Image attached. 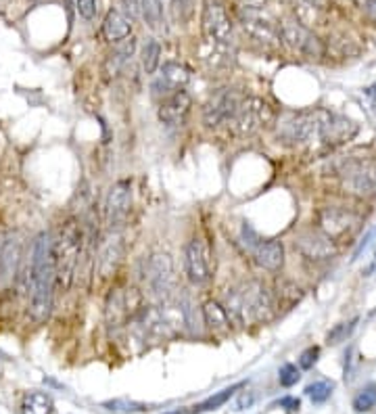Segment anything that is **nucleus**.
I'll list each match as a JSON object with an SVG mask.
<instances>
[{"label": "nucleus", "mask_w": 376, "mask_h": 414, "mask_svg": "<svg viewBox=\"0 0 376 414\" xmlns=\"http://www.w3.org/2000/svg\"><path fill=\"white\" fill-rule=\"evenodd\" d=\"M55 279H57V272H55L53 239L48 232H40L31 247L30 274V314L36 322H44L51 316Z\"/></svg>", "instance_id": "f257e3e1"}, {"label": "nucleus", "mask_w": 376, "mask_h": 414, "mask_svg": "<svg viewBox=\"0 0 376 414\" xmlns=\"http://www.w3.org/2000/svg\"><path fill=\"white\" fill-rule=\"evenodd\" d=\"M80 247H82V230L75 220L63 224L61 232L57 241H53V254H55V285L63 289H69L73 281L75 264L80 257Z\"/></svg>", "instance_id": "f03ea898"}, {"label": "nucleus", "mask_w": 376, "mask_h": 414, "mask_svg": "<svg viewBox=\"0 0 376 414\" xmlns=\"http://www.w3.org/2000/svg\"><path fill=\"white\" fill-rule=\"evenodd\" d=\"M330 118H333V113L324 111V109H315V111H306V113L293 115L281 128L278 138L284 145H293V147L310 145L313 140H322L324 143Z\"/></svg>", "instance_id": "7ed1b4c3"}, {"label": "nucleus", "mask_w": 376, "mask_h": 414, "mask_svg": "<svg viewBox=\"0 0 376 414\" xmlns=\"http://www.w3.org/2000/svg\"><path fill=\"white\" fill-rule=\"evenodd\" d=\"M272 122H274V111L263 98L243 96V100H241V105H239L228 128L239 136H249V134L259 132L261 128H268Z\"/></svg>", "instance_id": "20e7f679"}, {"label": "nucleus", "mask_w": 376, "mask_h": 414, "mask_svg": "<svg viewBox=\"0 0 376 414\" xmlns=\"http://www.w3.org/2000/svg\"><path fill=\"white\" fill-rule=\"evenodd\" d=\"M339 174L349 192L368 195L376 189V161L372 157H347L341 161Z\"/></svg>", "instance_id": "39448f33"}, {"label": "nucleus", "mask_w": 376, "mask_h": 414, "mask_svg": "<svg viewBox=\"0 0 376 414\" xmlns=\"http://www.w3.org/2000/svg\"><path fill=\"white\" fill-rule=\"evenodd\" d=\"M239 293L243 297V306H245L247 319L255 320V322H270V320L274 319V314H276L274 295L268 291V287L263 283L249 281Z\"/></svg>", "instance_id": "423d86ee"}, {"label": "nucleus", "mask_w": 376, "mask_h": 414, "mask_svg": "<svg viewBox=\"0 0 376 414\" xmlns=\"http://www.w3.org/2000/svg\"><path fill=\"white\" fill-rule=\"evenodd\" d=\"M187 272L190 283L207 285L214 274V254L205 239L194 237L187 247Z\"/></svg>", "instance_id": "0eeeda50"}, {"label": "nucleus", "mask_w": 376, "mask_h": 414, "mask_svg": "<svg viewBox=\"0 0 376 414\" xmlns=\"http://www.w3.org/2000/svg\"><path fill=\"white\" fill-rule=\"evenodd\" d=\"M203 32L214 46H228L232 42V21L218 0H209L203 9Z\"/></svg>", "instance_id": "6e6552de"}, {"label": "nucleus", "mask_w": 376, "mask_h": 414, "mask_svg": "<svg viewBox=\"0 0 376 414\" xmlns=\"http://www.w3.org/2000/svg\"><path fill=\"white\" fill-rule=\"evenodd\" d=\"M243 96L239 95L236 90L224 88L216 95L212 96L203 109V122L207 128H221L228 126L241 105Z\"/></svg>", "instance_id": "1a4fd4ad"}, {"label": "nucleus", "mask_w": 376, "mask_h": 414, "mask_svg": "<svg viewBox=\"0 0 376 414\" xmlns=\"http://www.w3.org/2000/svg\"><path fill=\"white\" fill-rule=\"evenodd\" d=\"M147 283L157 297L167 299L174 291V262L167 254L151 255L147 264Z\"/></svg>", "instance_id": "9d476101"}, {"label": "nucleus", "mask_w": 376, "mask_h": 414, "mask_svg": "<svg viewBox=\"0 0 376 414\" xmlns=\"http://www.w3.org/2000/svg\"><path fill=\"white\" fill-rule=\"evenodd\" d=\"M281 40L291 51L301 53L306 57H320L322 55V42L308 28H303L297 21H286L282 26Z\"/></svg>", "instance_id": "9b49d317"}, {"label": "nucleus", "mask_w": 376, "mask_h": 414, "mask_svg": "<svg viewBox=\"0 0 376 414\" xmlns=\"http://www.w3.org/2000/svg\"><path fill=\"white\" fill-rule=\"evenodd\" d=\"M132 207V187L130 182H115L111 187V191L107 195V203H105V214H107V222L111 228H118L125 222L127 214Z\"/></svg>", "instance_id": "f8f14e48"}, {"label": "nucleus", "mask_w": 376, "mask_h": 414, "mask_svg": "<svg viewBox=\"0 0 376 414\" xmlns=\"http://www.w3.org/2000/svg\"><path fill=\"white\" fill-rule=\"evenodd\" d=\"M188 80H190V69L187 65L167 61V63H163L161 71H159V78L153 82V90H155V95L165 98L176 90H182L188 84Z\"/></svg>", "instance_id": "ddd939ff"}, {"label": "nucleus", "mask_w": 376, "mask_h": 414, "mask_svg": "<svg viewBox=\"0 0 376 414\" xmlns=\"http://www.w3.org/2000/svg\"><path fill=\"white\" fill-rule=\"evenodd\" d=\"M295 249H299V254L308 259H328L335 255V241L330 237H326L322 230H310L297 237L295 241Z\"/></svg>", "instance_id": "4468645a"}, {"label": "nucleus", "mask_w": 376, "mask_h": 414, "mask_svg": "<svg viewBox=\"0 0 376 414\" xmlns=\"http://www.w3.org/2000/svg\"><path fill=\"white\" fill-rule=\"evenodd\" d=\"M192 98L187 90H176L172 95H167L161 105H159V120L167 126H178L187 120L188 111H190Z\"/></svg>", "instance_id": "2eb2a0df"}, {"label": "nucleus", "mask_w": 376, "mask_h": 414, "mask_svg": "<svg viewBox=\"0 0 376 414\" xmlns=\"http://www.w3.org/2000/svg\"><path fill=\"white\" fill-rule=\"evenodd\" d=\"M241 21H243V30L257 42H266V44L281 42V30L272 21L259 17L257 11H243Z\"/></svg>", "instance_id": "dca6fc26"}, {"label": "nucleus", "mask_w": 376, "mask_h": 414, "mask_svg": "<svg viewBox=\"0 0 376 414\" xmlns=\"http://www.w3.org/2000/svg\"><path fill=\"white\" fill-rule=\"evenodd\" d=\"M253 255H255L257 266L268 270V272H278L284 266V247L276 239L259 241V245L253 249Z\"/></svg>", "instance_id": "f3484780"}, {"label": "nucleus", "mask_w": 376, "mask_h": 414, "mask_svg": "<svg viewBox=\"0 0 376 414\" xmlns=\"http://www.w3.org/2000/svg\"><path fill=\"white\" fill-rule=\"evenodd\" d=\"M353 222H355V218L349 212L339 209V207H326L320 214V230L330 239L345 234L353 226Z\"/></svg>", "instance_id": "a211bd4d"}, {"label": "nucleus", "mask_w": 376, "mask_h": 414, "mask_svg": "<svg viewBox=\"0 0 376 414\" xmlns=\"http://www.w3.org/2000/svg\"><path fill=\"white\" fill-rule=\"evenodd\" d=\"M122 257H124V243H122V237H120V234H113V237H109V239L105 241V245H103V249H100V257H98V272H100V276H103V279L111 276V274L118 270Z\"/></svg>", "instance_id": "6ab92c4d"}, {"label": "nucleus", "mask_w": 376, "mask_h": 414, "mask_svg": "<svg viewBox=\"0 0 376 414\" xmlns=\"http://www.w3.org/2000/svg\"><path fill=\"white\" fill-rule=\"evenodd\" d=\"M132 33V19L124 15L122 11H109L105 15V21H103V36L109 40V42H122L125 38H130Z\"/></svg>", "instance_id": "aec40b11"}, {"label": "nucleus", "mask_w": 376, "mask_h": 414, "mask_svg": "<svg viewBox=\"0 0 376 414\" xmlns=\"http://www.w3.org/2000/svg\"><path fill=\"white\" fill-rule=\"evenodd\" d=\"M243 387H245V383H236V385H232V387H226V389H221L218 393H214L212 398H207V400L201 402V404H194V406H188V408H180V410H176V413L165 414H201L218 410V408H221V406L234 395V391H239V389H243Z\"/></svg>", "instance_id": "412c9836"}, {"label": "nucleus", "mask_w": 376, "mask_h": 414, "mask_svg": "<svg viewBox=\"0 0 376 414\" xmlns=\"http://www.w3.org/2000/svg\"><path fill=\"white\" fill-rule=\"evenodd\" d=\"M203 320L205 324L214 331V333H228L232 328L228 314L224 310V306L216 301V299H209L203 304Z\"/></svg>", "instance_id": "4be33fe9"}, {"label": "nucleus", "mask_w": 376, "mask_h": 414, "mask_svg": "<svg viewBox=\"0 0 376 414\" xmlns=\"http://www.w3.org/2000/svg\"><path fill=\"white\" fill-rule=\"evenodd\" d=\"M21 414H53V398L44 391H30L21 400Z\"/></svg>", "instance_id": "5701e85b"}, {"label": "nucleus", "mask_w": 376, "mask_h": 414, "mask_svg": "<svg viewBox=\"0 0 376 414\" xmlns=\"http://www.w3.org/2000/svg\"><path fill=\"white\" fill-rule=\"evenodd\" d=\"M224 310L228 314V320L232 326H245L247 324V314H245V306H243V297L236 289H228L226 293V304Z\"/></svg>", "instance_id": "b1692460"}, {"label": "nucleus", "mask_w": 376, "mask_h": 414, "mask_svg": "<svg viewBox=\"0 0 376 414\" xmlns=\"http://www.w3.org/2000/svg\"><path fill=\"white\" fill-rule=\"evenodd\" d=\"M17 262H19V243L17 241L4 243V247L0 252V279L2 281H11L15 276Z\"/></svg>", "instance_id": "393cba45"}, {"label": "nucleus", "mask_w": 376, "mask_h": 414, "mask_svg": "<svg viewBox=\"0 0 376 414\" xmlns=\"http://www.w3.org/2000/svg\"><path fill=\"white\" fill-rule=\"evenodd\" d=\"M147 26L153 32H161L163 30V4L161 0H142V15Z\"/></svg>", "instance_id": "a878e982"}, {"label": "nucleus", "mask_w": 376, "mask_h": 414, "mask_svg": "<svg viewBox=\"0 0 376 414\" xmlns=\"http://www.w3.org/2000/svg\"><path fill=\"white\" fill-rule=\"evenodd\" d=\"M159 63H161V44L157 40H151L142 48V69H145V73L153 76Z\"/></svg>", "instance_id": "bb28decb"}, {"label": "nucleus", "mask_w": 376, "mask_h": 414, "mask_svg": "<svg viewBox=\"0 0 376 414\" xmlns=\"http://www.w3.org/2000/svg\"><path fill=\"white\" fill-rule=\"evenodd\" d=\"M299 299H301V289L291 283H284V285H278V295L274 297V306L276 310H281V306H293Z\"/></svg>", "instance_id": "cd10ccee"}, {"label": "nucleus", "mask_w": 376, "mask_h": 414, "mask_svg": "<svg viewBox=\"0 0 376 414\" xmlns=\"http://www.w3.org/2000/svg\"><path fill=\"white\" fill-rule=\"evenodd\" d=\"M376 406V387H366L353 398V408L357 413H368Z\"/></svg>", "instance_id": "c85d7f7f"}, {"label": "nucleus", "mask_w": 376, "mask_h": 414, "mask_svg": "<svg viewBox=\"0 0 376 414\" xmlns=\"http://www.w3.org/2000/svg\"><path fill=\"white\" fill-rule=\"evenodd\" d=\"M333 383L328 381H315L312 383L308 389H306V393L310 395V400H312L313 404H322V402H326L328 398H330V393H333Z\"/></svg>", "instance_id": "c756f323"}, {"label": "nucleus", "mask_w": 376, "mask_h": 414, "mask_svg": "<svg viewBox=\"0 0 376 414\" xmlns=\"http://www.w3.org/2000/svg\"><path fill=\"white\" fill-rule=\"evenodd\" d=\"M355 322L357 319H353L351 322H341V324H337L330 333H328V343L330 346H337V343H341V341H347V337L353 333V328H355Z\"/></svg>", "instance_id": "7c9ffc66"}, {"label": "nucleus", "mask_w": 376, "mask_h": 414, "mask_svg": "<svg viewBox=\"0 0 376 414\" xmlns=\"http://www.w3.org/2000/svg\"><path fill=\"white\" fill-rule=\"evenodd\" d=\"M299 379H301V375H299V368L295 364H284L278 373V381L282 387H293L299 383Z\"/></svg>", "instance_id": "2f4dec72"}, {"label": "nucleus", "mask_w": 376, "mask_h": 414, "mask_svg": "<svg viewBox=\"0 0 376 414\" xmlns=\"http://www.w3.org/2000/svg\"><path fill=\"white\" fill-rule=\"evenodd\" d=\"M318 356H320V348H308V350L301 353V358H299V366L303 368V371H310L313 368V364L318 362Z\"/></svg>", "instance_id": "473e14b6"}, {"label": "nucleus", "mask_w": 376, "mask_h": 414, "mask_svg": "<svg viewBox=\"0 0 376 414\" xmlns=\"http://www.w3.org/2000/svg\"><path fill=\"white\" fill-rule=\"evenodd\" d=\"M75 6H78V13L86 21L94 19V15H96V0H75Z\"/></svg>", "instance_id": "72a5a7b5"}, {"label": "nucleus", "mask_w": 376, "mask_h": 414, "mask_svg": "<svg viewBox=\"0 0 376 414\" xmlns=\"http://www.w3.org/2000/svg\"><path fill=\"white\" fill-rule=\"evenodd\" d=\"M241 237H243V243L249 247L251 252L259 245V237H257V232L251 228V224L249 222H245L243 224V230H241Z\"/></svg>", "instance_id": "f704fd0d"}, {"label": "nucleus", "mask_w": 376, "mask_h": 414, "mask_svg": "<svg viewBox=\"0 0 376 414\" xmlns=\"http://www.w3.org/2000/svg\"><path fill=\"white\" fill-rule=\"evenodd\" d=\"M192 6H194V0H174V11L184 21L192 15Z\"/></svg>", "instance_id": "c9c22d12"}, {"label": "nucleus", "mask_w": 376, "mask_h": 414, "mask_svg": "<svg viewBox=\"0 0 376 414\" xmlns=\"http://www.w3.org/2000/svg\"><path fill=\"white\" fill-rule=\"evenodd\" d=\"M122 4H124L125 13L132 21L142 15V0H122Z\"/></svg>", "instance_id": "e433bc0d"}, {"label": "nucleus", "mask_w": 376, "mask_h": 414, "mask_svg": "<svg viewBox=\"0 0 376 414\" xmlns=\"http://www.w3.org/2000/svg\"><path fill=\"white\" fill-rule=\"evenodd\" d=\"M375 237H376V228H372V230H368V234L364 237V241H362V243L357 245V249L353 252V259H357V257L362 255V252H364V249H366L368 245H370V241H372Z\"/></svg>", "instance_id": "4c0bfd02"}, {"label": "nucleus", "mask_w": 376, "mask_h": 414, "mask_svg": "<svg viewBox=\"0 0 376 414\" xmlns=\"http://www.w3.org/2000/svg\"><path fill=\"white\" fill-rule=\"evenodd\" d=\"M278 406H282V408H286L288 413H295V410H299L301 402H299L297 398H282L281 402H278Z\"/></svg>", "instance_id": "58836bf2"}, {"label": "nucleus", "mask_w": 376, "mask_h": 414, "mask_svg": "<svg viewBox=\"0 0 376 414\" xmlns=\"http://www.w3.org/2000/svg\"><path fill=\"white\" fill-rule=\"evenodd\" d=\"M306 2L313 9H326L328 6V0H306Z\"/></svg>", "instance_id": "ea45409f"}, {"label": "nucleus", "mask_w": 376, "mask_h": 414, "mask_svg": "<svg viewBox=\"0 0 376 414\" xmlns=\"http://www.w3.org/2000/svg\"><path fill=\"white\" fill-rule=\"evenodd\" d=\"M251 402H253V398H247V393H243V398H241V400H239V404H236V408H239V410H243V408H245V404H247V406H249Z\"/></svg>", "instance_id": "a19ab883"}, {"label": "nucleus", "mask_w": 376, "mask_h": 414, "mask_svg": "<svg viewBox=\"0 0 376 414\" xmlns=\"http://www.w3.org/2000/svg\"><path fill=\"white\" fill-rule=\"evenodd\" d=\"M366 9H368V13L376 19V0H368V2H366Z\"/></svg>", "instance_id": "79ce46f5"}, {"label": "nucleus", "mask_w": 376, "mask_h": 414, "mask_svg": "<svg viewBox=\"0 0 376 414\" xmlns=\"http://www.w3.org/2000/svg\"><path fill=\"white\" fill-rule=\"evenodd\" d=\"M366 95L370 96L372 100H376V84H372V86H368V88H366Z\"/></svg>", "instance_id": "37998d69"}]
</instances>
